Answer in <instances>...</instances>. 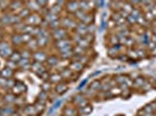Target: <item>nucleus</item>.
I'll return each mask as SVG.
<instances>
[{
    "instance_id": "nucleus-1",
    "label": "nucleus",
    "mask_w": 156,
    "mask_h": 116,
    "mask_svg": "<svg viewBox=\"0 0 156 116\" xmlns=\"http://www.w3.org/2000/svg\"><path fill=\"white\" fill-rule=\"evenodd\" d=\"M42 21H43V18H42V16H40L38 13H33V14H30L27 19L25 20V22H26V23H29L28 26H33V27H36L38 24L41 26Z\"/></svg>"
},
{
    "instance_id": "nucleus-2",
    "label": "nucleus",
    "mask_w": 156,
    "mask_h": 116,
    "mask_svg": "<svg viewBox=\"0 0 156 116\" xmlns=\"http://www.w3.org/2000/svg\"><path fill=\"white\" fill-rule=\"evenodd\" d=\"M26 85L23 84V82H21V81H15V85H14V87L12 88V93H14V94H21V93H23V92H26Z\"/></svg>"
},
{
    "instance_id": "nucleus-3",
    "label": "nucleus",
    "mask_w": 156,
    "mask_h": 116,
    "mask_svg": "<svg viewBox=\"0 0 156 116\" xmlns=\"http://www.w3.org/2000/svg\"><path fill=\"white\" fill-rule=\"evenodd\" d=\"M33 58H34V62H40V63H42L43 60H46L47 59V54L42 50V51H34L33 52Z\"/></svg>"
},
{
    "instance_id": "nucleus-4",
    "label": "nucleus",
    "mask_w": 156,
    "mask_h": 116,
    "mask_svg": "<svg viewBox=\"0 0 156 116\" xmlns=\"http://www.w3.org/2000/svg\"><path fill=\"white\" fill-rule=\"evenodd\" d=\"M68 87H69V84L62 80L61 82H58V84L56 85L55 90H56V92H57L58 94H63V93H65V92L68 91Z\"/></svg>"
},
{
    "instance_id": "nucleus-5",
    "label": "nucleus",
    "mask_w": 156,
    "mask_h": 116,
    "mask_svg": "<svg viewBox=\"0 0 156 116\" xmlns=\"http://www.w3.org/2000/svg\"><path fill=\"white\" fill-rule=\"evenodd\" d=\"M66 6V11L70 12V13H76L78 9H79V4L76 1H70V2H66L65 4Z\"/></svg>"
},
{
    "instance_id": "nucleus-6",
    "label": "nucleus",
    "mask_w": 156,
    "mask_h": 116,
    "mask_svg": "<svg viewBox=\"0 0 156 116\" xmlns=\"http://www.w3.org/2000/svg\"><path fill=\"white\" fill-rule=\"evenodd\" d=\"M13 73H14V71L12 69H9L8 66H6L5 69H2L0 71V77L5 78V79H8V78H11L13 76Z\"/></svg>"
},
{
    "instance_id": "nucleus-7",
    "label": "nucleus",
    "mask_w": 156,
    "mask_h": 116,
    "mask_svg": "<svg viewBox=\"0 0 156 116\" xmlns=\"http://www.w3.org/2000/svg\"><path fill=\"white\" fill-rule=\"evenodd\" d=\"M8 60L14 62V63H19L20 60H21V52L18 51V50H13V52H12L11 57L8 58Z\"/></svg>"
},
{
    "instance_id": "nucleus-8",
    "label": "nucleus",
    "mask_w": 156,
    "mask_h": 116,
    "mask_svg": "<svg viewBox=\"0 0 156 116\" xmlns=\"http://www.w3.org/2000/svg\"><path fill=\"white\" fill-rule=\"evenodd\" d=\"M62 76L61 73H50V77H49V82H55V84H58L62 81Z\"/></svg>"
},
{
    "instance_id": "nucleus-9",
    "label": "nucleus",
    "mask_w": 156,
    "mask_h": 116,
    "mask_svg": "<svg viewBox=\"0 0 156 116\" xmlns=\"http://www.w3.org/2000/svg\"><path fill=\"white\" fill-rule=\"evenodd\" d=\"M29 15H30V11H29L27 7H23V8H22V9L19 12V15H18V16H19L21 20L22 19L26 20L28 16H29Z\"/></svg>"
},
{
    "instance_id": "nucleus-10",
    "label": "nucleus",
    "mask_w": 156,
    "mask_h": 116,
    "mask_svg": "<svg viewBox=\"0 0 156 116\" xmlns=\"http://www.w3.org/2000/svg\"><path fill=\"white\" fill-rule=\"evenodd\" d=\"M21 58H23V59H30V58L33 57V52L29 50V49H22L21 51Z\"/></svg>"
},
{
    "instance_id": "nucleus-11",
    "label": "nucleus",
    "mask_w": 156,
    "mask_h": 116,
    "mask_svg": "<svg viewBox=\"0 0 156 116\" xmlns=\"http://www.w3.org/2000/svg\"><path fill=\"white\" fill-rule=\"evenodd\" d=\"M12 42H13V44L14 45H20V44H22L23 42H22V37H21V34L18 33V34H14L13 36H12Z\"/></svg>"
},
{
    "instance_id": "nucleus-12",
    "label": "nucleus",
    "mask_w": 156,
    "mask_h": 116,
    "mask_svg": "<svg viewBox=\"0 0 156 116\" xmlns=\"http://www.w3.org/2000/svg\"><path fill=\"white\" fill-rule=\"evenodd\" d=\"M91 112H92V107H91V106H87V105L83 106V107L78 110V113H79L80 115H86V114H90Z\"/></svg>"
},
{
    "instance_id": "nucleus-13",
    "label": "nucleus",
    "mask_w": 156,
    "mask_h": 116,
    "mask_svg": "<svg viewBox=\"0 0 156 116\" xmlns=\"http://www.w3.org/2000/svg\"><path fill=\"white\" fill-rule=\"evenodd\" d=\"M48 59V65H50V66H55V65H57V63H58V57L57 56H55V55H53V56H50V57L47 58Z\"/></svg>"
},
{
    "instance_id": "nucleus-14",
    "label": "nucleus",
    "mask_w": 156,
    "mask_h": 116,
    "mask_svg": "<svg viewBox=\"0 0 156 116\" xmlns=\"http://www.w3.org/2000/svg\"><path fill=\"white\" fill-rule=\"evenodd\" d=\"M22 5H23V2H21V1H13L9 4V7H11V9H20L21 11L23 8Z\"/></svg>"
},
{
    "instance_id": "nucleus-15",
    "label": "nucleus",
    "mask_w": 156,
    "mask_h": 116,
    "mask_svg": "<svg viewBox=\"0 0 156 116\" xmlns=\"http://www.w3.org/2000/svg\"><path fill=\"white\" fill-rule=\"evenodd\" d=\"M21 37H22V42H23V43H25V42L28 43L30 39H33V36L29 35V34H21Z\"/></svg>"
},
{
    "instance_id": "nucleus-16",
    "label": "nucleus",
    "mask_w": 156,
    "mask_h": 116,
    "mask_svg": "<svg viewBox=\"0 0 156 116\" xmlns=\"http://www.w3.org/2000/svg\"><path fill=\"white\" fill-rule=\"evenodd\" d=\"M8 47H11V45L8 44V42H2V41H0V51L4 50V49H6V48H8Z\"/></svg>"
}]
</instances>
